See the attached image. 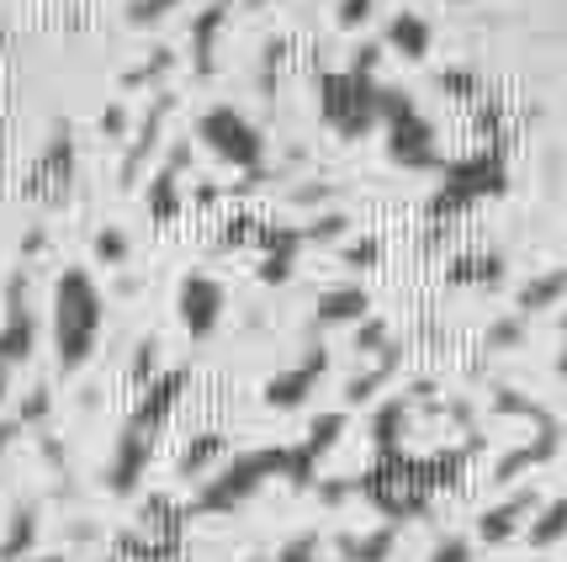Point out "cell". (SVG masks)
<instances>
[{
    "instance_id": "obj_1",
    "label": "cell",
    "mask_w": 567,
    "mask_h": 562,
    "mask_svg": "<svg viewBox=\"0 0 567 562\" xmlns=\"http://www.w3.org/2000/svg\"><path fill=\"white\" fill-rule=\"evenodd\" d=\"M462 462H467L462 451H441V457H403V451H388V457H377V467H371L355 489L367 493L388 520H414V514L430 510L435 493L451 489V483L462 478Z\"/></svg>"
},
{
    "instance_id": "obj_2",
    "label": "cell",
    "mask_w": 567,
    "mask_h": 562,
    "mask_svg": "<svg viewBox=\"0 0 567 562\" xmlns=\"http://www.w3.org/2000/svg\"><path fill=\"white\" fill-rule=\"evenodd\" d=\"M101 318H106L101 287L91 282V270L70 266L53 282V350H59L64 371H80L91 361V350L101 340Z\"/></svg>"
},
{
    "instance_id": "obj_3",
    "label": "cell",
    "mask_w": 567,
    "mask_h": 562,
    "mask_svg": "<svg viewBox=\"0 0 567 562\" xmlns=\"http://www.w3.org/2000/svg\"><path fill=\"white\" fill-rule=\"evenodd\" d=\"M292 472V446H266V451H239V457H228L218 462L207 478H202L197 489V514H234L239 504H249L255 493L276 483V478H287Z\"/></svg>"
},
{
    "instance_id": "obj_4",
    "label": "cell",
    "mask_w": 567,
    "mask_h": 562,
    "mask_svg": "<svg viewBox=\"0 0 567 562\" xmlns=\"http://www.w3.org/2000/svg\"><path fill=\"white\" fill-rule=\"evenodd\" d=\"M319 112L340 139H361V133H371L377 117H382V85L371 80V70H355V64L340 74H323Z\"/></svg>"
},
{
    "instance_id": "obj_5",
    "label": "cell",
    "mask_w": 567,
    "mask_h": 562,
    "mask_svg": "<svg viewBox=\"0 0 567 562\" xmlns=\"http://www.w3.org/2000/svg\"><path fill=\"white\" fill-rule=\"evenodd\" d=\"M377 123L388 127V154L403 171H435L441 165V144H435V127L403 91H382V117Z\"/></svg>"
},
{
    "instance_id": "obj_6",
    "label": "cell",
    "mask_w": 567,
    "mask_h": 562,
    "mask_svg": "<svg viewBox=\"0 0 567 562\" xmlns=\"http://www.w3.org/2000/svg\"><path fill=\"white\" fill-rule=\"evenodd\" d=\"M498 192H504V154H498V149H483V154H467V160H456V165L445 171L430 213H435V218L467 213L483 196H498Z\"/></svg>"
},
{
    "instance_id": "obj_7",
    "label": "cell",
    "mask_w": 567,
    "mask_h": 562,
    "mask_svg": "<svg viewBox=\"0 0 567 562\" xmlns=\"http://www.w3.org/2000/svg\"><path fill=\"white\" fill-rule=\"evenodd\" d=\"M197 139L218 154L223 165H239V171H255L266 160V139L239 106H207L197 123Z\"/></svg>"
},
{
    "instance_id": "obj_8",
    "label": "cell",
    "mask_w": 567,
    "mask_h": 562,
    "mask_svg": "<svg viewBox=\"0 0 567 562\" xmlns=\"http://www.w3.org/2000/svg\"><path fill=\"white\" fill-rule=\"evenodd\" d=\"M223 308H228V293H223V282H213L207 270H192V276L181 282V293H175V314H181L192 340H207V335L218 329Z\"/></svg>"
},
{
    "instance_id": "obj_9",
    "label": "cell",
    "mask_w": 567,
    "mask_h": 562,
    "mask_svg": "<svg viewBox=\"0 0 567 562\" xmlns=\"http://www.w3.org/2000/svg\"><path fill=\"white\" fill-rule=\"evenodd\" d=\"M186 371H165V377H154L144 392H138V409L127 415V425L123 430H133V436H144V440H154L165 425H171V415L181 409V398H186Z\"/></svg>"
},
{
    "instance_id": "obj_10",
    "label": "cell",
    "mask_w": 567,
    "mask_h": 562,
    "mask_svg": "<svg viewBox=\"0 0 567 562\" xmlns=\"http://www.w3.org/2000/svg\"><path fill=\"white\" fill-rule=\"evenodd\" d=\"M323 371H329V356H323V350L302 356L297 367L276 371L271 382H266V403H271V409H302V403L313 398V388L323 382Z\"/></svg>"
},
{
    "instance_id": "obj_11",
    "label": "cell",
    "mask_w": 567,
    "mask_h": 562,
    "mask_svg": "<svg viewBox=\"0 0 567 562\" xmlns=\"http://www.w3.org/2000/svg\"><path fill=\"white\" fill-rule=\"evenodd\" d=\"M340 436H346V415H323L319 425L308 430V440L292 446V472H287V483H292V489H308L313 472H319V462L340 446Z\"/></svg>"
},
{
    "instance_id": "obj_12",
    "label": "cell",
    "mask_w": 567,
    "mask_h": 562,
    "mask_svg": "<svg viewBox=\"0 0 567 562\" xmlns=\"http://www.w3.org/2000/svg\"><path fill=\"white\" fill-rule=\"evenodd\" d=\"M32 340H38V324L22 303V276L11 282V308H6V324H0V377H11V367H22L32 356Z\"/></svg>"
},
{
    "instance_id": "obj_13",
    "label": "cell",
    "mask_w": 567,
    "mask_h": 562,
    "mask_svg": "<svg viewBox=\"0 0 567 562\" xmlns=\"http://www.w3.org/2000/svg\"><path fill=\"white\" fill-rule=\"evenodd\" d=\"M148 457H154V440L123 430V436H117V451H112V462H106V489L133 493L138 489V478L148 472Z\"/></svg>"
},
{
    "instance_id": "obj_14",
    "label": "cell",
    "mask_w": 567,
    "mask_h": 562,
    "mask_svg": "<svg viewBox=\"0 0 567 562\" xmlns=\"http://www.w3.org/2000/svg\"><path fill=\"white\" fill-rule=\"evenodd\" d=\"M536 514V493H515V499H504V504H494V510L477 514V537L488 541V546H504L509 537H519L525 531V520Z\"/></svg>"
},
{
    "instance_id": "obj_15",
    "label": "cell",
    "mask_w": 567,
    "mask_h": 562,
    "mask_svg": "<svg viewBox=\"0 0 567 562\" xmlns=\"http://www.w3.org/2000/svg\"><path fill=\"white\" fill-rule=\"evenodd\" d=\"M260 245H266V282H287L297 266V249H302V228H260Z\"/></svg>"
},
{
    "instance_id": "obj_16",
    "label": "cell",
    "mask_w": 567,
    "mask_h": 562,
    "mask_svg": "<svg viewBox=\"0 0 567 562\" xmlns=\"http://www.w3.org/2000/svg\"><path fill=\"white\" fill-rule=\"evenodd\" d=\"M340 562H388L398 546V525H377L367 537H340Z\"/></svg>"
},
{
    "instance_id": "obj_17",
    "label": "cell",
    "mask_w": 567,
    "mask_h": 562,
    "mask_svg": "<svg viewBox=\"0 0 567 562\" xmlns=\"http://www.w3.org/2000/svg\"><path fill=\"white\" fill-rule=\"evenodd\" d=\"M388 43H393L398 59H424L430 53V22L420 11H398L393 27H388Z\"/></svg>"
},
{
    "instance_id": "obj_18",
    "label": "cell",
    "mask_w": 567,
    "mask_h": 562,
    "mask_svg": "<svg viewBox=\"0 0 567 562\" xmlns=\"http://www.w3.org/2000/svg\"><path fill=\"white\" fill-rule=\"evenodd\" d=\"M218 462H223V436H218V430H202V436L181 451V462H175V467H181V478L202 483V478H207Z\"/></svg>"
},
{
    "instance_id": "obj_19",
    "label": "cell",
    "mask_w": 567,
    "mask_h": 562,
    "mask_svg": "<svg viewBox=\"0 0 567 562\" xmlns=\"http://www.w3.org/2000/svg\"><path fill=\"white\" fill-rule=\"evenodd\" d=\"M371 297L361 287H334V293L319 297V324H355V318H367Z\"/></svg>"
},
{
    "instance_id": "obj_20",
    "label": "cell",
    "mask_w": 567,
    "mask_h": 562,
    "mask_svg": "<svg viewBox=\"0 0 567 562\" xmlns=\"http://www.w3.org/2000/svg\"><path fill=\"white\" fill-rule=\"evenodd\" d=\"M445 276H451L456 287H498V282H504V255H462Z\"/></svg>"
},
{
    "instance_id": "obj_21",
    "label": "cell",
    "mask_w": 567,
    "mask_h": 562,
    "mask_svg": "<svg viewBox=\"0 0 567 562\" xmlns=\"http://www.w3.org/2000/svg\"><path fill=\"white\" fill-rule=\"evenodd\" d=\"M525 537H530V546H536V552H546V546H557V541L567 537V499H551L546 510L530 514Z\"/></svg>"
},
{
    "instance_id": "obj_22",
    "label": "cell",
    "mask_w": 567,
    "mask_h": 562,
    "mask_svg": "<svg viewBox=\"0 0 567 562\" xmlns=\"http://www.w3.org/2000/svg\"><path fill=\"white\" fill-rule=\"evenodd\" d=\"M32 541H38V510H32V504H22V510L11 514V531H6V541H0V562H22L27 552H32Z\"/></svg>"
},
{
    "instance_id": "obj_23",
    "label": "cell",
    "mask_w": 567,
    "mask_h": 562,
    "mask_svg": "<svg viewBox=\"0 0 567 562\" xmlns=\"http://www.w3.org/2000/svg\"><path fill=\"white\" fill-rule=\"evenodd\" d=\"M557 297H567V270H546V276H536V282L519 293V314H542Z\"/></svg>"
},
{
    "instance_id": "obj_24",
    "label": "cell",
    "mask_w": 567,
    "mask_h": 562,
    "mask_svg": "<svg viewBox=\"0 0 567 562\" xmlns=\"http://www.w3.org/2000/svg\"><path fill=\"white\" fill-rule=\"evenodd\" d=\"M403 425H409V403H403V398H393V403L377 415V425H371V440H377V451H382V457H388V451H398Z\"/></svg>"
},
{
    "instance_id": "obj_25",
    "label": "cell",
    "mask_w": 567,
    "mask_h": 562,
    "mask_svg": "<svg viewBox=\"0 0 567 562\" xmlns=\"http://www.w3.org/2000/svg\"><path fill=\"white\" fill-rule=\"evenodd\" d=\"M393 367H398V345H388V350H382V361H377L367 377H355V382L346 388V403H367L371 392H377L382 382H388V377H393Z\"/></svg>"
},
{
    "instance_id": "obj_26",
    "label": "cell",
    "mask_w": 567,
    "mask_h": 562,
    "mask_svg": "<svg viewBox=\"0 0 567 562\" xmlns=\"http://www.w3.org/2000/svg\"><path fill=\"white\" fill-rule=\"evenodd\" d=\"M148 207H154V218H171L175 213V171L159 175V186L148 192Z\"/></svg>"
},
{
    "instance_id": "obj_27",
    "label": "cell",
    "mask_w": 567,
    "mask_h": 562,
    "mask_svg": "<svg viewBox=\"0 0 567 562\" xmlns=\"http://www.w3.org/2000/svg\"><path fill=\"white\" fill-rule=\"evenodd\" d=\"M276 562H323L319 537H297V541H287V546H281V558H276Z\"/></svg>"
},
{
    "instance_id": "obj_28",
    "label": "cell",
    "mask_w": 567,
    "mask_h": 562,
    "mask_svg": "<svg viewBox=\"0 0 567 562\" xmlns=\"http://www.w3.org/2000/svg\"><path fill=\"white\" fill-rule=\"evenodd\" d=\"M430 562H472V541L462 537H445L435 552H430Z\"/></svg>"
},
{
    "instance_id": "obj_29",
    "label": "cell",
    "mask_w": 567,
    "mask_h": 562,
    "mask_svg": "<svg viewBox=\"0 0 567 562\" xmlns=\"http://www.w3.org/2000/svg\"><path fill=\"white\" fill-rule=\"evenodd\" d=\"M519 335H525V329H519V318H504V324L488 329V345H494V350H509V345H519Z\"/></svg>"
},
{
    "instance_id": "obj_30",
    "label": "cell",
    "mask_w": 567,
    "mask_h": 562,
    "mask_svg": "<svg viewBox=\"0 0 567 562\" xmlns=\"http://www.w3.org/2000/svg\"><path fill=\"white\" fill-rule=\"evenodd\" d=\"M441 91H456V96H477V74L445 70V74H441Z\"/></svg>"
},
{
    "instance_id": "obj_31",
    "label": "cell",
    "mask_w": 567,
    "mask_h": 562,
    "mask_svg": "<svg viewBox=\"0 0 567 562\" xmlns=\"http://www.w3.org/2000/svg\"><path fill=\"white\" fill-rule=\"evenodd\" d=\"M96 255H101V260H112V266H117V260L127 255V239L117 234V228H106V234L96 239Z\"/></svg>"
},
{
    "instance_id": "obj_32",
    "label": "cell",
    "mask_w": 567,
    "mask_h": 562,
    "mask_svg": "<svg viewBox=\"0 0 567 562\" xmlns=\"http://www.w3.org/2000/svg\"><path fill=\"white\" fill-rule=\"evenodd\" d=\"M340 234H346V218H340V213H329V218H319L313 223V228H308V234H302V239H340Z\"/></svg>"
},
{
    "instance_id": "obj_33",
    "label": "cell",
    "mask_w": 567,
    "mask_h": 562,
    "mask_svg": "<svg viewBox=\"0 0 567 562\" xmlns=\"http://www.w3.org/2000/svg\"><path fill=\"white\" fill-rule=\"evenodd\" d=\"M371 6H377V0H340V22H346V27H361L371 17Z\"/></svg>"
},
{
    "instance_id": "obj_34",
    "label": "cell",
    "mask_w": 567,
    "mask_h": 562,
    "mask_svg": "<svg viewBox=\"0 0 567 562\" xmlns=\"http://www.w3.org/2000/svg\"><path fill=\"white\" fill-rule=\"evenodd\" d=\"M175 0H133V22H154V17H165Z\"/></svg>"
},
{
    "instance_id": "obj_35",
    "label": "cell",
    "mask_w": 567,
    "mask_h": 562,
    "mask_svg": "<svg viewBox=\"0 0 567 562\" xmlns=\"http://www.w3.org/2000/svg\"><path fill=\"white\" fill-rule=\"evenodd\" d=\"M377 255H382V245H377V239H361V245H350V249H346L350 266H371Z\"/></svg>"
},
{
    "instance_id": "obj_36",
    "label": "cell",
    "mask_w": 567,
    "mask_h": 562,
    "mask_svg": "<svg viewBox=\"0 0 567 562\" xmlns=\"http://www.w3.org/2000/svg\"><path fill=\"white\" fill-rule=\"evenodd\" d=\"M154 350H159L154 340L138 345V356H133V377H148V367H154Z\"/></svg>"
},
{
    "instance_id": "obj_37",
    "label": "cell",
    "mask_w": 567,
    "mask_h": 562,
    "mask_svg": "<svg viewBox=\"0 0 567 562\" xmlns=\"http://www.w3.org/2000/svg\"><path fill=\"white\" fill-rule=\"evenodd\" d=\"M43 415H49V392L38 388V392H32V398H27V409H22V419H43Z\"/></svg>"
},
{
    "instance_id": "obj_38",
    "label": "cell",
    "mask_w": 567,
    "mask_h": 562,
    "mask_svg": "<svg viewBox=\"0 0 567 562\" xmlns=\"http://www.w3.org/2000/svg\"><path fill=\"white\" fill-rule=\"evenodd\" d=\"M361 350H388V345H382V324H367V329H361Z\"/></svg>"
},
{
    "instance_id": "obj_39",
    "label": "cell",
    "mask_w": 567,
    "mask_h": 562,
    "mask_svg": "<svg viewBox=\"0 0 567 562\" xmlns=\"http://www.w3.org/2000/svg\"><path fill=\"white\" fill-rule=\"evenodd\" d=\"M11 436H17V425H0V472H6V451H11Z\"/></svg>"
},
{
    "instance_id": "obj_40",
    "label": "cell",
    "mask_w": 567,
    "mask_h": 562,
    "mask_svg": "<svg viewBox=\"0 0 567 562\" xmlns=\"http://www.w3.org/2000/svg\"><path fill=\"white\" fill-rule=\"evenodd\" d=\"M32 562H64V558H32Z\"/></svg>"
}]
</instances>
